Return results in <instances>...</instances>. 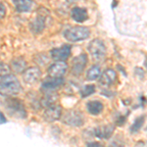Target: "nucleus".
<instances>
[{"instance_id": "20", "label": "nucleus", "mask_w": 147, "mask_h": 147, "mask_svg": "<svg viewBox=\"0 0 147 147\" xmlns=\"http://www.w3.org/2000/svg\"><path fill=\"white\" fill-rule=\"evenodd\" d=\"M144 122H145V116H144V115H142V116H140V117L136 118V121H134V124L131 125V127H130V129H129L130 132H131V134H136V132L138 131V130L142 127Z\"/></svg>"}, {"instance_id": "2", "label": "nucleus", "mask_w": 147, "mask_h": 147, "mask_svg": "<svg viewBox=\"0 0 147 147\" xmlns=\"http://www.w3.org/2000/svg\"><path fill=\"white\" fill-rule=\"evenodd\" d=\"M89 35H90V30L86 27H74L64 32V36L70 42L82 41L88 38Z\"/></svg>"}, {"instance_id": "21", "label": "nucleus", "mask_w": 147, "mask_h": 147, "mask_svg": "<svg viewBox=\"0 0 147 147\" xmlns=\"http://www.w3.org/2000/svg\"><path fill=\"white\" fill-rule=\"evenodd\" d=\"M80 95L82 97H87L89 95H91V94H93L94 92H95V86H94L93 84H88V85H85V86L82 87V89H80Z\"/></svg>"}, {"instance_id": "1", "label": "nucleus", "mask_w": 147, "mask_h": 147, "mask_svg": "<svg viewBox=\"0 0 147 147\" xmlns=\"http://www.w3.org/2000/svg\"><path fill=\"white\" fill-rule=\"evenodd\" d=\"M22 89L19 80L15 76L8 75L1 77L0 79V95L3 96H13L18 94Z\"/></svg>"}, {"instance_id": "14", "label": "nucleus", "mask_w": 147, "mask_h": 147, "mask_svg": "<svg viewBox=\"0 0 147 147\" xmlns=\"http://www.w3.org/2000/svg\"><path fill=\"white\" fill-rule=\"evenodd\" d=\"M18 12H30L32 10L34 3L32 0H12Z\"/></svg>"}, {"instance_id": "27", "label": "nucleus", "mask_w": 147, "mask_h": 147, "mask_svg": "<svg viewBox=\"0 0 147 147\" xmlns=\"http://www.w3.org/2000/svg\"><path fill=\"white\" fill-rule=\"evenodd\" d=\"M87 146H101V144L98 142H89L87 143Z\"/></svg>"}, {"instance_id": "11", "label": "nucleus", "mask_w": 147, "mask_h": 147, "mask_svg": "<svg viewBox=\"0 0 147 147\" xmlns=\"http://www.w3.org/2000/svg\"><path fill=\"white\" fill-rule=\"evenodd\" d=\"M115 127L113 125H100L94 129L93 134L94 136H97L98 138L103 139H109L111 136L113 134Z\"/></svg>"}, {"instance_id": "9", "label": "nucleus", "mask_w": 147, "mask_h": 147, "mask_svg": "<svg viewBox=\"0 0 147 147\" xmlns=\"http://www.w3.org/2000/svg\"><path fill=\"white\" fill-rule=\"evenodd\" d=\"M87 65V55L85 53H82L80 55L77 56L73 61L72 66V73L75 76H79L84 71L85 66Z\"/></svg>"}, {"instance_id": "5", "label": "nucleus", "mask_w": 147, "mask_h": 147, "mask_svg": "<svg viewBox=\"0 0 147 147\" xmlns=\"http://www.w3.org/2000/svg\"><path fill=\"white\" fill-rule=\"evenodd\" d=\"M62 121L64 124L72 127H80L84 125V118L80 111L78 110H68L63 115Z\"/></svg>"}, {"instance_id": "19", "label": "nucleus", "mask_w": 147, "mask_h": 147, "mask_svg": "<svg viewBox=\"0 0 147 147\" xmlns=\"http://www.w3.org/2000/svg\"><path fill=\"white\" fill-rule=\"evenodd\" d=\"M101 75V70L99 68V66L97 65H94L87 71L86 73V76H85V79L89 82H92V80H95L100 77Z\"/></svg>"}, {"instance_id": "13", "label": "nucleus", "mask_w": 147, "mask_h": 147, "mask_svg": "<svg viewBox=\"0 0 147 147\" xmlns=\"http://www.w3.org/2000/svg\"><path fill=\"white\" fill-rule=\"evenodd\" d=\"M100 79H99V84L103 86H109L113 84L117 79V74L112 69H107L106 71H104L100 75Z\"/></svg>"}, {"instance_id": "29", "label": "nucleus", "mask_w": 147, "mask_h": 147, "mask_svg": "<svg viewBox=\"0 0 147 147\" xmlns=\"http://www.w3.org/2000/svg\"><path fill=\"white\" fill-rule=\"evenodd\" d=\"M144 65H145V67L147 68V59H146V61H145V63H144Z\"/></svg>"}, {"instance_id": "17", "label": "nucleus", "mask_w": 147, "mask_h": 147, "mask_svg": "<svg viewBox=\"0 0 147 147\" xmlns=\"http://www.w3.org/2000/svg\"><path fill=\"white\" fill-rule=\"evenodd\" d=\"M26 66H27V63H26L25 59L23 57H17V58L13 59L11 61V69L16 73H23L24 71L26 70Z\"/></svg>"}, {"instance_id": "7", "label": "nucleus", "mask_w": 147, "mask_h": 147, "mask_svg": "<svg viewBox=\"0 0 147 147\" xmlns=\"http://www.w3.org/2000/svg\"><path fill=\"white\" fill-rule=\"evenodd\" d=\"M41 77V71L37 67H32L26 69L23 72V80L28 84H34L38 82Z\"/></svg>"}, {"instance_id": "22", "label": "nucleus", "mask_w": 147, "mask_h": 147, "mask_svg": "<svg viewBox=\"0 0 147 147\" xmlns=\"http://www.w3.org/2000/svg\"><path fill=\"white\" fill-rule=\"evenodd\" d=\"M11 67L8 66L5 63H0V77H4V76L10 74Z\"/></svg>"}, {"instance_id": "3", "label": "nucleus", "mask_w": 147, "mask_h": 147, "mask_svg": "<svg viewBox=\"0 0 147 147\" xmlns=\"http://www.w3.org/2000/svg\"><path fill=\"white\" fill-rule=\"evenodd\" d=\"M5 108L12 117L24 119L27 117V111L23 102L16 98H8L5 102Z\"/></svg>"}, {"instance_id": "24", "label": "nucleus", "mask_w": 147, "mask_h": 147, "mask_svg": "<svg viewBox=\"0 0 147 147\" xmlns=\"http://www.w3.org/2000/svg\"><path fill=\"white\" fill-rule=\"evenodd\" d=\"M5 15H6V8L4 6V4L0 2V20L5 17Z\"/></svg>"}, {"instance_id": "6", "label": "nucleus", "mask_w": 147, "mask_h": 147, "mask_svg": "<svg viewBox=\"0 0 147 147\" xmlns=\"http://www.w3.org/2000/svg\"><path fill=\"white\" fill-rule=\"evenodd\" d=\"M61 117H62V108L60 105H55V103L47 106L43 114L44 120L50 123L59 120Z\"/></svg>"}, {"instance_id": "4", "label": "nucleus", "mask_w": 147, "mask_h": 147, "mask_svg": "<svg viewBox=\"0 0 147 147\" xmlns=\"http://www.w3.org/2000/svg\"><path fill=\"white\" fill-rule=\"evenodd\" d=\"M88 51L95 62H102L106 56V46L101 39L95 38L89 43Z\"/></svg>"}, {"instance_id": "12", "label": "nucleus", "mask_w": 147, "mask_h": 147, "mask_svg": "<svg viewBox=\"0 0 147 147\" xmlns=\"http://www.w3.org/2000/svg\"><path fill=\"white\" fill-rule=\"evenodd\" d=\"M44 28H45V16H42L41 14H38V16L30 23V30L35 34L43 32Z\"/></svg>"}, {"instance_id": "16", "label": "nucleus", "mask_w": 147, "mask_h": 147, "mask_svg": "<svg viewBox=\"0 0 147 147\" xmlns=\"http://www.w3.org/2000/svg\"><path fill=\"white\" fill-rule=\"evenodd\" d=\"M64 84V79L62 78H49L45 80L42 84V87L45 89H55Z\"/></svg>"}, {"instance_id": "10", "label": "nucleus", "mask_w": 147, "mask_h": 147, "mask_svg": "<svg viewBox=\"0 0 147 147\" xmlns=\"http://www.w3.org/2000/svg\"><path fill=\"white\" fill-rule=\"evenodd\" d=\"M71 45L66 44L59 48H55L51 50V57L55 61H65L69 58L71 54Z\"/></svg>"}, {"instance_id": "25", "label": "nucleus", "mask_w": 147, "mask_h": 147, "mask_svg": "<svg viewBox=\"0 0 147 147\" xmlns=\"http://www.w3.org/2000/svg\"><path fill=\"white\" fill-rule=\"evenodd\" d=\"M136 75L139 78V79H143L144 78V71L142 70L141 68L136 67Z\"/></svg>"}, {"instance_id": "18", "label": "nucleus", "mask_w": 147, "mask_h": 147, "mask_svg": "<svg viewBox=\"0 0 147 147\" xmlns=\"http://www.w3.org/2000/svg\"><path fill=\"white\" fill-rule=\"evenodd\" d=\"M86 108L87 111L91 114V115H98L102 112L103 110V104L101 103L100 101H89L88 103L86 104Z\"/></svg>"}, {"instance_id": "28", "label": "nucleus", "mask_w": 147, "mask_h": 147, "mask_svg": "<svg viewBox=\"0 0 147 147\" xmlns=\"http://www.w3.org/2000/svg\"><path fill=\"white\" fill-rule=\"evenodd\" d=\"M67 1L69 2V3H74V2H77L78 0H67Z\"/></svg>"}, {"instance_id": "30", "label": "nucleus", "mask_w": 147, "mask_h": 147, "mask_svg": "<svg viewBox=\"0 0 147 147\" xmlns=\"http://www.w3.org/2000/svg\"><path fill=\"white\" fill-rule=\"evenodd\" d=\"M146 130H147V129H146Z\"/></svg>"}, {"instance_id": "26", "label": "nucleus", "mask_w": 147, "mask_h": 147, "mask_svg": "<svg viewBox=\"0 0 147 147\" xmlns=\"http://www.w3.org/2000/svg\"><path fill=\"white\" fill-rule=\"evenodd\" d=\"M6 123V118L5 116L2 114V112H0V125H3Z\"/></svg>"}, {"instance_id": "8", "label": "nucleus", "mask_w": 147, "mask_h": 147, "mask_svg": "<svg viewBox=\"0 0 147 147\" xmlns=\"http://www.w3.org/2000/svg\"><path fill=\"white\" fill-rule=\"evenodd\" d=\"M68 65L65 61H56L48 68V75L51 78H62L67 71Z\"/></svg>"}, {"instance_id": "23", "label": "nucleus", "mask_w": 147, "mask_h": 147, "mask_svg": "<svg viewBox=\"0 0 147 147\" xmlns=\"http://www.w3.org/2000/svg\"><path fill=\"white\" fill-rule=\"evenodd\" d=\"M127 115H120L119 117H118V119H117V125H124V123L125 122V120H127Z\"/></svg>"}, {"instance_id": "15", "label": "nucleus", "mask_w": 147, "mask_h": 147, "mask_svg": "<svg viewBox=\"0 0 147 147\" xmlns=\"http://www.w3.org/2000/svg\"><path fill=\"white\" fill-rule=\"evenodd\" d=\"M71 16L74 19V21L78 23H82L87 20L88 15H87V10L82 7H75L71 11Z\"/></svg>"}]
</instances>
